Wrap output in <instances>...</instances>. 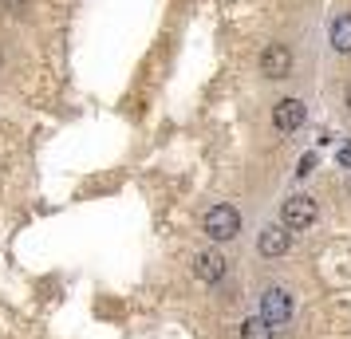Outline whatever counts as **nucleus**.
<instances>
[{
	"mask_svg": "<svg viewBox=\"0 0 351 339\" xmlns=\"http://www.w3.org/2000/svg\"><path fill=\"white\" fill-rule=\"evenodd\" d=\"M261 253L265 257H285L288 244H292V233H288V225H269L265 233H261Z\"/></svg>",
	"mask_w": 351,
	"mask_h": 339,
	"instance_id": "obj_7",
	"label": "nucleus"
},
{
	"mask_svg": "<svg viewBox=\"0 0 351 339\" xmlns=\"http://www.w3.org/2000/svg\"><path fill=\"white\" fill-rule=\"evenodd\" d=\"M332 48L339 55H351V16H339L332 24Z\"/></svg>",
	"mask_w": 351,
	"mask_h": 339,
	"instance_id": "obj_8",
	"label": "nucleus"
},
{
	"mask_svg": "<svg viewBox=\"0 0 351 339\" xmlns=\"http://www.w3.org/2000/svg\"><path fill=\"white\" fill-rule=\"evenodd\" d=\"M316 201L312 197H304V194H296V197H288L285 201V210H280V225H288V229H308L312 221H316Z\"/></svg>",
	"mask_w": 351,
	"mask_h": 339,
	"instance_id": "obj_2",
	"label": "nucleus"
},
{
	"mask_svg": "<svg viewBox=\"0 0 351 339\" xmlns=\"http://www.w3.org/2000/svg\"><path fill=\"white\" fill-rule=\"evenodd\" d=\"M300 123H304V103L300 99H280V103L272 107V127L280 130V134L300 130Z\"/></svg>",
	"mask_w": 351,
	"mask_h": 339,
	"instance_id": "obj_5",
	"label": "nucleus"
},
{
	"mask_svg": "<svg viewBox=\"0 0 351 339\" xmlns=\"http://www.w3.org/2000/svg\"><path fill=\"white\" fill-rule=\"evenodd\" d=\"M292 71V48L288 44H269L261 51V75L265 79H285Z\"/></svg>",
	"mask_w": 351,
	"mask_h": 339,
	"instance_id": "obj_4",
	"label": "nucleus"
},
{
	"mask_svg": "<svg viewBox=\"0 0 351 339\" xmlns=\"http://www.w3.org/2000/svg\"><path fill=\"white\" fill-rule=\"evenodd\" d=\"M339 166H343V170H351V142L339 150Z\"/></svg>",
	"mask_w": 351,
	"mask_h": 339,
	"instance_id": "obj_12",
	"label": "nucleus"
},
{
	"mask_svg": "<svg viewBox=\"0 0 351 339\" xmlns=\"http://www.w3.org/2000/svg\"><path fill=\"white\" fill-rule=\"evenodd\" d=\"M193 276H197L202 284H217V280L225 276V257L217 253V249L197 253V260H193Z\"/></svg>",
	"mask_w": 351,
	"mask_h": 339,
	"instance_id": "obj_6",
	"label": "nucleus"
},
{
	"mask_svg": "<svg viewBox=\"0 0 351 339\" xmlns=\"http://www.w3.org/2000/svg\"><path fill=\"white\" fill-rule=\"evenodd\" d=\"M312 170H316V158H312V154H304V158H300V170H296V174H300V178H308Z\"/></svg>",
	"mask_w": 351,
	"mask_h": 339,
	"instance_id": "obj_11",
	"label": "nucleus"
},
{
	"mask_svg": "<svg viewBox=\"0 0 351 339\" xmlns=\"http://www.w3.org/2000/svg\"><path fill=\"white\" fill-rule=\"evenodd\" d=\"M261 316L272 323V327H285L292 320V296L285 288H269L261 296Z\"/></svg>",
	"mask_w": 351,
	"mask_h": 339,
	"instance_id": "obj_3",
	"label": "nucleus"
},
{
	"mask_svg": "<svg viewBox=\"0 0 351 339\" xmlns=\"http://www.w3.org/2000/svg\"><path fill=\"white\" fill-rule=\"evenodd\" d=\"M241 339H272V323L265 316H253L241 323Z\"/></svg>",
	"mask_w": 351,
	"mask_h": 339,
	"instance_id": "obj_9",
	"label": "nucleus"
},
{
	"mask_svg": "<svg viewBox=\"0 0 351 339\" xmlns=\"http://www.w3.org/2000/svg\"><path fill=\"white\" fill-rule=\"evenodd\" d=\"M348 194H351V178H348Z\"/></svg>",
	"mask_w": 351,
	"mask_h": 339,
	"instance_id": "obj_14",
	"label": "nucleus"
},
{
	"mask_svg": "<svg viewBox=\"0 0 351 339\" xmlns=\"http://www.w3.org/2000/svg\"><path fill=\"white\" fill-rule=\"evenodd\" d=\"M348 111H351V87H348Z\"/></svg>",
	"mask_w": 351,
	"mask_h": 339,
	"instance_id": "obj_13",
	"label": "nucleus"
},
{
	"mask_svg": "<svg viewBox=\"0 0 351 339\" xmlns=\"http://www.w3.org/2000/svg\"><path fill=\"white\" fill-rule=\"evenodd\" d=\"M202 233H206L209 241H233L241 233V213L233 205H213L202 217Z\"/></svg>",
	"mask_w": 351,
	"mask_h": 339,
	"instance_id": "obj_1",
	"label": "nucleus"
},
{
	"mask_svg": "<svg viewBox=\"0 0 351 339\" xmlns=\"http://www.w3.org/2000/svg\"><path fill=\"white\" fill-rule=\"evenodd\" d=\"M0 8L12 12V16H24V12H28V0H0Z\"/></svg>",
	"mask_w": 351,
	"mask_h": 339,
	"instance_id": "obj_10",
	"label": "nucleus"
}]
</instances>
